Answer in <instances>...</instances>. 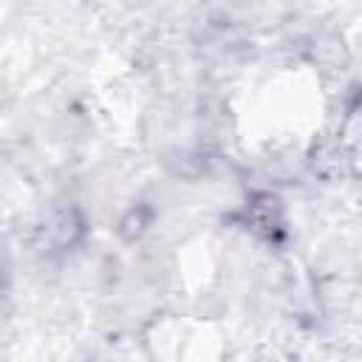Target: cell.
<instances>
[{
	"label": "cell",
	"instance_id": "obj_1",
	"mask_svg": "<svg viewBox=\"0 0 362 362\" xmlns=\"http://www.w3.org/2000/svg\"><path fill=\"white\" fill-rule=\"evenodd\" d=\"M240 226H246L255 238L266 243H277L286 238V209L277 195L272 192H257L252 195L243 209H240Z\"/></svg>",
	"mask_w": 362,
	"mask_h": 362
},
{
	"label": "cell",
	"instance_id": "obj_2",
	"mask_svg": "<svg viewBox=\"0 0 362 362\" xmlns=\"http://www.w3.org/2000/svg\"><path fill=\"white\" fill-rule=\"evenodd\" d=\"M79 232H82V218H79V212H76L74 206L57 209V212L51 215L48 226H45L48 243H51L54 249H68V246H74L76 238H79Z\"/></svg>",
	"mask_w": 362,
	"mask_h": 362
}]
</instances>
